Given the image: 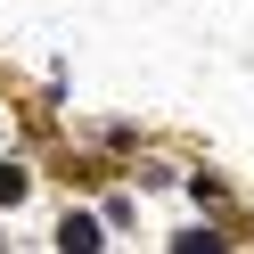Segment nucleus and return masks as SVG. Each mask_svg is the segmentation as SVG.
Masks as SVG:
<instances>
[{
    "instance_id": "nucleus-1",
    "label": "nucleus",
    "mask_w": 254,
    "mask_h": 254,
    "mask_svg": "<svg viewBox=\"0 0 254 254\" xmlns=\"http://www.w3.org/2000/svg\"><path fill=\"white\" fill-rule=\"evenodd\" d=\"M0 197H25V172L17 164H0Z\"/></svg>"
}]
</instances>
